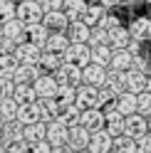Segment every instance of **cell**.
Segmentation results:
<instances>
[{
    "mask_svg": "<svg viewBox=\"0 0 151 153\" xmlns=\"http://www.w3.org/2000/svg\"><path fill=\"white\" fill-rule=\"evenodd\" d=\"M89 45H109V30H104V27H92V37H89Z\"/></svg>",
    "mask_w": 151,
    "mask_h": 153,
    "instance_id": "f35d334b",
    "label": "cell"
},
{
    "mask_svg": "<svg viewBox=\"0 0 151 153\" xmlns=\"http://www.w3.org/2000/svg\"><path fill=\"white\" fill-rule=\"evenodd\" d=\"M146 119H149V133H151V116H146Z\"/></svg>",
    "mask_w": 151,
    "mask_h": 153,
    "instance_id": "11a10c76",
    "label": "cell"
},
{
    "mask_svg": "<svg viewBox=\"0 0 151 153\" xmlns=\"http://www.w3.org/2000/svg\"><path fill=\"white\" fill-rule=\"evenodd\" d=\"M17 67H20V59L15 57V52L0 54V79H13Z\"/></svg>",
    "mask_w": 151,
    "mask_h": 153,
    "instance_id": "83f0119b",
    "label": "cell"
},
{
    "mask_svg": "<svg viewBox=\"0 0 151 153\" xmlns=\"http://www.w3.org/2000/svg\"><path fill=\"white\" fill-rule=\"evenodd\" d=\"M131 64H134V54H131L129 50H114V54H111V64L109 69H119V72H129Z\"/></svg>",
    "mask_w": 151,
    "mask_h": 153,
    "instance_id": "484cf974",
    "label": "cell"
},
{
    "mask_svg": "<svg viewBox=\"0 0 151 153\" xmlns=\"http://www.w3.org/2000/svg\"><path fill=\"white\" fill-rule=\"evenodd\" d=\"M17 111H20V104H17L15 97L0 99V119H3V121H15L17 119Z\"/></svg>",
    "mask_w": 151,
    "mask_h": 153,
    "instance_id": "1f68e13d",
    "label": "cell"
},
{
    "mask_svg": "<svg viewBox=\"0 0 151 153\" xmlns=\"http://www.w3.org/2000/svg\"><path fill=\"white\" fill-rule=\"evenodd\" d=\"M50 35H52V30L47 27L45 22H35V25H27V37L35 42V45H40L42 50H45V45H47V40H50Z\"/></svg>",
    "mask_w": 151,
    "mask_h": 153,
    "instance_id": "7402d4cb",
    "label": "cell"
},
{
    "mask_svg": "<svg viewBox=\"0 0 151 153\" xmlns=\"http://www.w3.org/2000/svg\"><path fill=\"white\" fill-rule=\"evenodd\" d=\"M15 99H17V104L37 101V91H35L32 84H17V89H15Z\"/></svg>",
    "mask_w": 151,
    "mask_h": 153,
    "instance_id": "8d00e7d4",
    "label": "cell"
},
{
    "mask_svg": "<svg viewBox=\"0 0 151 153\" xmlns=\"http://www.w3.org/2000/svg\"><path fill=\"white\" fill-rule=\"evenodd\" d=\"M37 3H40V7L45 13H50V10H62L64 0H37Z\"/></svg>",
    "mask_w": 151,
    "mask_h": 153,
    "instance_id": "bcb514c9",
    "label": "cell"
},
{
    "mask_svg": "<svg viewBox=\"0 0 151 153\" xmlns=\"http://www.w3.org/2000/svg\"><path fill=\"white\" fill-rule=\"evenodd\" d=\"M0 35H3V22H0Z\"/></svg>",
    "mask_w": 151,
    "mask_h": 153,
    "instance_id": "680465c9",
    "label": "cell"
},
{
    "mask_svg": "<svg viewBox=\"0 0 151 153\" xmlns=\"http://www.w3.org/2000/svg\"><path fill=\"white\" fill-rule=\"evenodd\" d=\"M42 47L40 45H35L32 40H25L17 45V50H15V57L20 59L22 64H40V57H42Z\"/></svg>",
    "mask_w": 151,
    "mask_h": 153,
    "instance_id": "277c9868",
    "label": "cell"
},
{
    "mask_svg": "<svg viewBox=\"0 0 151 153\" xmlns=\"http://www.w3.org/2000/svg\"><path fill=\"white\" fill-rule=\"evenodd\" d=\"M99 3L104 5V7H117V5L121 3V0H99Z\"/></svg>",
    "mask_w": 151,
    "mask_h": 153,
    "instance_id": "f907efd6",
    "label": "cell"
},
{
    "mask_svg": "<svg viewBox=\"0 0 151 153\" xmlns=\"http://www.w3.org/2000/svg\"><path fill=\"white\" fill-rule=\"evenodd\" d=\"M126 89L141 94V91H151V74L149 72H139V69H129L126 72Z\"/></svg>",
    "mask_w": 151,
    "mask_h": 153,
    "instance_id": "5b68a950",
    "label": "cell"
},
{
    "mask_svg": "<svg viewBox=\"0 0 151 153\" xmlns=\"http://www.w3.org/2000/svg\"><path fill=\"white\" fill-rule=\"evenodd\" d=\"M77 153H92V151H89V148H82V151H77Z\"/></svg>",
    "mask_w": 151,
    "mask_h": 153,
    "instance_id": "db71d44e",
    "label": "cell"
},
{
    "mask_svg": "<svg viewBox=\"0 0 151 153\" xmlns=\"http://www.w3.org/2000/svg\"><path fill=\"white\" fill-rule=\"evenodd\" d=\"M72 42H70V35L67 32H52L50 35V40H47V45H45V50H50V52H64L70 47Z\"/></svg>",
    "mask_w": 151,
    "mask_h": 153,
    "instance_id": "f546056e",
    "label": "cell"
},
{
    "mask_svg": "<svg viewBox=\"0 0 151 153\" xmlns=\"http://www.w3.org/2000/svg\"><path fill=\"white\" fill-rule=\"evenodd\" d=\"M52 153H77V151H74L70 143H62V146H55V148H52Z\"/></svg>",
    "mask_w": 151,
    "mask_h": 153,
    "instance_id": "681fc988",
    "label": "cell"
},
{
    "mask_svg": "<svg viewBox=\"0 0 151 153\" xmlns=\"http://www.w3.org/2000/svg\"><path fill=\"white\" fill-rule=\"evenodd\" d=\"M0 153H7V146H5V143H0Z\"/></svg>",
    "mask_w": 151,
    "mask_h": 153,
    "instance_id": "f5cc1de1",
    "label": "cell"
},
{
    "mask_svg": "<svg viewBox=\"0 0 151 153\" xmlns=\"http://www.w3.org/2000/svg\"><path fill=\"white\" fill-rule=\"evenodd\" d=\"M47 138V121H35V123H25V141L37 143V141H45Z\"/></svg>",
    "mask_w": 151,
    "mask_h": 153,
    "instance_id": "603a6c76",
    "label": "cell"
},
{
    "mask_svg": "<svg viewBox=\"0 0 151 153\" xmlns=\"http://www.w3.org/2000/svg\"><path fill=\"white\" fill-rule=\"evenodd\" d=\"M79 123L94 133V131H99V128H107V116H104V111H99V106L82 109V121Z\"/></svg>",
    "mask_w": 151,
    "mask_h": 153,
    "instance_id": "30bf717a",
    "label": "cell"
},
{
    "mask_svg": "<svg viewBox=\"0 0 151 153\" xmlns=\"http://www.w3.org/2000/svg\"><path fill=\"white\" fill-rule=\"evenodd\" d=\"M149 74H151V59H149Z\"/></svg>",
    "mask_w": 151,
    "mask_h": 153,
    "instance_id": "9f6ffc18",
    "label": "cell"
},
{
    "mask_svg": "<svg viewBox=\"0 0 151 153\" xmlns=\"http://www.w3.org/2000/svg\"><path fill=\"white\" fill-rule=\"evenodd\" d=\"M77 104H79L82 109H94V106H99V87L82 82L79 87H77Z\"/></svg>",
    "mask_w": 151,
    "mask_h": 153,
    "instance_id": "52a82bcc",
    "label": "cell"
},
{
    "mask_svg": "<svg viewBox=\"0 0 151 153\" xmlns=\"http://www.w3.org/2000/svg\"><path fill=\"white\" fill-rule=\"evenodd\" d=\"M62 123H67V126H79L82 121V106L79 104H67V106H60V116H57Z\"/></svg>",
    "mask_w": 151,
    "mask_h": 153,
    "instance_id": "44dd1931",
    "label": "cell"
},
{
    "mask_svg": "<svg viewBox=\"0 0 151 153\" xmlns=\"http://www.w3.org/2000/svg\"><path fill=\"white\" fill-rule=\"evenodd\" d=\"M47 141L55 146H62V143H70V126L67 123H62L60 119H55L47 123Z\"/></svg>",
    "mask_w": 151,
    "mask_h": 153,
    "instance_id": "9c48e42d",
    "label": "cell"
},
{
    "mask_svg": "<svg viewBox=\"0 0 151 153\" xmlns=\"http://www.w3.org/2000/svg\"><path fill=\"white\" fill-rule=\"evenodd\" d=\"M139 114L151 116V91H141L139 94Z\"/></svg>",
    "mask_w": 151,
    "mask_h": 153,
    "instance_id": "60d3db41",
    "label": "cell"
},
{
    "mask_svg": "<svg viewBox=\"0 0 151 153\" xmlns=\"http://www.w3.org/2000/svg\"><path fill=\"white\" fill-rule=\"evenodd\" d=\"M67 35H70V42H89L92 37V27L84 22V20H74L67 27Z\"/></svg>",
    "mask_w": 151,
    "mask_h": 153,
    "instance_id": "d6986e66",
    "label": "cell"
},
{
    "mask_svg": "<svg viewBox=\"0 0 151 153\" xmlns=\"http://www.w3.org/2000/svg\"><path fill=\"white\" fill-rule=\"evenodd\" d=\"M111 153H136V138L126 136V133H121V136L114 138V148Z\"/></svg>",
    "mask_w": 151,
    "mask_h": 153,
    "instance_id": "e575fe53",
    "label": "cell"
},
{
    "mask_svg": "<svg viewBox=\"0 0 151 153\" xmlns=\"http://www.w3.org/2000/svg\"><path fill=\"white\" fill-rule=\"evenodd\" d=\"M131 69H139V72H149V59H144L141 54H134V64Z\"/></svg>",
    "mask_w": 151,
    "mask_h": 153,
    "instance_id": "c3c4849f",
    "label": "cell"
},
{
    "mask_svg": "<svg viewBox=\"0 0 151 153\" xmlns=\"http://www.w3.org/2000/svg\"><path fill=\"white\" fill-rule=\"evenodd\" d=\"M136 153H151V133L136 138Z\"/></svg>",
    "mask_w": 151,
    "mask_h": 153,
    "instance_id": "f6af8a7d",
    "label": "cell"
},
{
    "mask_svg": "<svg viewBox=\"0 0 151 153\" xmlns=\"http://www.w3.org/2000/svg\"><path fill=\"white\" fill-rule=\"evenodd\" d=\"M131 40H134V37H131L129 27H121V25H119L117 30L109 32V45H111V50H126Z\"/></svg>",
    "mask_w": 151,
    "mask_h": 153,
    "instance_id": "d4e9b609",
    "label": "cell"
},
{
    "mask_svg": "<svg viewBox=\"0 0 151 153\" xmlns=\"http://www.w3.org/2000/svg\"><path fill=\"white\" fill-rule=\"evenodd\" d=\"M15 3H17V5H20V3H25V0H15Z\"/></svg>",
    "mask_w": 151,
    "mask_h": 153,
    "instance_id": "6f0895ef",
    "label": "cell"
},
{
    "mask_svg": "<svg viewBox=\"0 0 151 153\" xmlns=\"http://www.w3.org/2000/svg\"><path fill=\"white\" fill-rule=\"evenodd\" d=\"M124 133L131 138H141L149 133V119L144 116V114H131V116H126V123H124Z\"/></svg>",
    "mask_w": 151,
    "mask_h": 153,
    "instance_id": "8992f818",
    "label": "cell"
},
{
    "mask_svg": "<svg viewBox=\"0 0 151 153\" xmlns=\"http://www.w3.org/2000/svg\"><path fill=\"white\" fill-rule=\"evenodd\" d=\"M40 101V114H42V121H55L60 116V101L55 97H47V99H37Z\"/></svg>",
    "mask_w": 151,
    "mask_h": 153,
    "instance_id": "f1b7e54d",
    "label": "cell"
},
{
    "mask_svg": "<svg viewBox=\"0 0 151 153\" xmlns=\"http://www.w3.org/2000/svg\"><path fill=\"white\" fill-rule=\"evenodd\" d=\"M119 25H121V22H119V17H117V15H109V13L104 15V20L99 22V27H104V30H109V32H111V30H117Z\"/></svg>",
    "mask_w": 151,
    "mask_h": 153,
    "instance_id": "7bdbcfd3",
    "label": "cell"
},
{
    "mask_svg": "<svg viewBox=\"0 0 151 153\" xmlns=\"http://www.w3.org/2000/svg\"><path fill=\"white\" fill-rule=\"evenodd\" d=\"M15 89H17V82L15 79H0V99L15 97Z\"/></svg>",
    "mask_w": 151,
    "mask_h": 153,
    "instance_id": "ab89813d",
    "label": "cell"
},
{
    "mask_svg": "<svg viewBox=\"0 0 151 153\" xmlns=\"http://www.w3.org/2000/svg\"><path fill=\"white\" fill-rule=\"evenodd\" d=\"M107 10H109V7H104V5H102L99 0H97V3H92V5H87V10H84V17H82V20L87 22L89 27H97V25H99L102 20H104V15H107Z\"/></svg>",
    "mask_w": 151,
    "mask_h": 153,
    "instance_id": "cb8c5ba5",
    "label": "cell"
},
{
    "mask_svg": "<svg viewBox=\"0 0 151 153\" xmlns=\"http://www.w3.org/2000/svg\"><path fill=\"white\" fill-rule=\"evenodd\" d=\"M114 106H117L121 114H124V116H131V114H136V111H139V94L124 89V91H121L119 97H117Z\"/></svg>",
    "mask_w": 151,
    "mask_h": 153,
    "instance_id": "5bb4252c",
    "label": "cell"
},
{
    "mask_svg": "<svg viewBox=\"0 0 151 153\" xmlns=\"http://www.w3.org/2000/svg\"><path fill=\"white\" fill-rule=\"evenodd\" d=\"M111 54H114L111 45H94L92 47V62H97L102 67H109L111 64Z\"/></svg>",
    "mask_w": 151,
    "mask_h": 153,
    "instance_id": "d6a6232c",
    "label": "cell"
},
{
    "mask_svg": "<svg viewBox=\"0 0 151 153\" xmlns=\"http://www.w3.org/2000/svg\"><path fill=\"white\" fill-rule=\"evenodd\" d=\"M60 106H67V104H77V87H72V84H60L57 89V97Z\"/></svg>",
    "mask_w": 151,
    "mask_h": 153,
    "instance_id": "d590c367",
    "label": "cell"
},
{
    "mask_svg": "<svg viewBox=\"0 0 151 153\" xmlns=\"http://www.w3.org/2000/svg\"><path fill=\"white\" fill-rule=\"evenodd\" d=\"M3 128H5V121H0V143H3Z\"/></svg>",
    "mask_w": 151,
    "mask_h": 153,
    "instance_id": "816d5d0a",
    "label": "cell"
},
{
    "mask_svg": "<svg viewBox=\"0 0 151 153\" xmlns=\"http://www.w3.org/2000/svg\"><path fill=\"white\" fill-rule=\"evenodd\" d=\"M17 119H20L22 123H35V121H42V114H40V101L20 104V111H17Z\"/></svg>",
    "mask_w": 151,
    "mask_h": 153,
    "instance_id": "4316f807",
    "label": "cell"
},
{
    "mask_svg": "<svg viewBox=\"0 0 151 153\" xmlns=\"http://www.w3.org/2000/svg\"><path fill=\"white\" fill-rule=\"evenodd\" d=\"M129 32H131V37L139 40V42L151 40V20H149V17H134L131 25H129Z\"/></svg>",
    "mask_w": 151,
    "mask_h": 153,
    "instance_id": "e0dca14e",
    "label": "cell"
},
{
    "mask_svg": "<svg viewBox=\"0 0 151 153\" xmlns=\"http://www.w3.org/2000/svg\"><path fill=\"white\" fill-rule=\"evenodd\" d=\"M111 148H114V136L107 128H99L92 133V141H89L92 153H111Z\"/></svg>",
    "mask_w": 151,
    "mask_h": 153,
    "instance_id": "8fae6325",
    "label": "cell"
},
{
    "mask_svg": "<svg viewBox=\"0 0 151 153\" xmlns=\"http://www.w3.org/2000/svg\"><path fill=\"white\" fill-rule=\"evenodd\" d=\"M107 72L109 67H102L97 62H89L87 67H82V74H84V82L87 84H94V87H102L107 82Z\"/></svg>",
    "mask_w": 151,
    "mask_h": 153,
    "instance_id": "9a60e30c",
    "label": "cell"
},
{
    "mask_svg": "<svg viewBox=\"0 0 151 153\" xmlns=\"http://www.w3.org/2000/svg\"><path fill=\"white\" fill-rule=\"evenodd\" d=\"M13 17H17V3L15 0H0V22L5 25Z\"/></svg>",
    "mask_w": 151,
    "mask_h": 153,
    "instance_id": "74e56055",
    "label": "cell"
},
{
    "mask_svg": "<svg viewBox=\"0 0 151 153\" xmlns=\"http://www.w3.org/2000/svg\"><path fill=\"white\" fill-rule=\"evenodd\" d=\"M42 22L50 27L52 32H67V27H70L72 20L67 17V13H64V10H50V13H45Z\"/></svg>",
    "mask_w": 151,
    "mask_h": 153,
    "instance_id": "4fadbf2b",
    "label": "cell"
},
{
    "mask_svg": "<svg viewBox=\"0 0 151 153\" xmlns=\"http://www.w3.org/2000/svg\"><path fill=\"white\" fill-rule=\"evenodd\" d=\"M25 138V123L20 119H15V121H5V128H3V143L7 146V143H13V141H20Z\"/></svg>",
    "mask_w": 151,
    "mask_h": 153,
    "instance_id": "ffe728a7",
    "label": "cell"
},
{
    "mask_svg": "<svg viewBox=\"0 0 151 153\" xmlns=\"http://www.w3.org/2000/svg\"><path fill=\"white\" fill-rule=\"evenodd\" d=\"M87 5H89V3H84V0H64L62 10L67 13V17L74 22V20H82V17H84V10H87Z\"/></svg>",
    "mask_w": 151,
    "mask_h": 153,
    "instance_id": "4dcf8cb0",
    "label": "cell"
},
{
    "mask_svg": "<svg viewBox=\"0 0 151 153\" xmlns=\"http://www.w3.org/2000/svg\"><path fill=\"white\" fill-rule=\"evenodd\" d=\"M146 3H149V5H151V0H146Z\"/></svg>",
    "mask_w": 151,
    "mask_h": 153,
    "instance_id": "91938a15",
    "label": "cell"
},
{
    "mask_svg": "<svg viewBox=\"0 0 151 153\" xmlns=\"http://www.w3.org/2000/svg\"><path fill=\"white\" fill-rule=\"evenodd\" d=\"M3 35L5 37H10L13 42H25V40H30L27 37V25L20 20V17H13V20H7L5 25H3Z\"/></svg>",
    "mask_w": 151,
    "mask_h": 153,
    "instance_id": "7c38bea8",
    "label": "cell"
},
{
    "mask_svg": "<svg viewBox=\"0 0 151 153\" xmlns=\"http://www.w3.org/2000/svg\"><path fill=\"white\" fill-rule=\"evenodd\" d=\"M15 50H17V42H13L5 35H0V54H7V52H15Z\"/></svg>",
    "mask_w": 151,
    "mask_h": 153,
    "instance_id": "ee69618b",
    "label": "cell"
},
{
    "mask_svg": "<svg viewBox=\"0 0 151 153\" xmlns=\"http://www.w3.org/2000/svg\"><path fill=\"white\" fill-rule=\"evenodd\" d=\"M40 69H42L40 64H22V62H20V67L15 69V76H13V79H15L17 84H35V79L40 76Z\"/></svg>",
    "mask_w": 151,
    "mask_h": 153,
    "instance_id": "ac0fdd59",
    "label": "cell"
},
{
    "mask_svg": "<svg viewBox=\"0 0 151 153\" xmlns=\"http://www.w3.org/2000/svg\"><path fill=\"white\" fill-rule=\"evenodd\" d=\"M35 91H37V99H47V97H57V89H60V82L55 79V74H40L35 79Z\"/></svg>",
    "mask_w": 151,
    "mask_h": 153,
    "instance_id": "ba28073f",
    "label": "cell"
},
{
    "mask_svg": "<svg viewBox=\"0 0 151 153\" xmlns=\"http://www.w3.org/2000/svg\"><path fill=\"white\" fill-rule=\"evenodd\" d=\"M64 64V57L60 52H50V50H45L42 57H40V67L47 72H55V69H60V67Z\"/></svg>",
    "mask_w": 151,
    "mask_h": 153,
    "instance_id": "836d02e7",
    "label": "cell"
},
{
    "mask_svg": "<svg viewBox=\"0 0 151 153\" xmlns=\"http://www.w3.org/2000/svg\"><path fill=\"white\" fill-rule=\"evenodd\" d=\"M89 141H92V131L84 128L82 123L79 126H72L70 128V146L74 151H82V148H89Z\"/></svg>",
    "mask_w": 151,
    "mask_h": 153,
    "instance_id": "2e32d148",
    "label": "cell"
},
{
    "mask_svg": "<svg viewBox=\"0 0 151 153\" xmlns=\"http://www.w3.org/2000/svg\"><path fill=\"white\" fill-rule=\"evenodd\" d=\"M55 79L60 84H72V87H79L84 82V74H82V67L79 64H72V62H64L60 69H55Z\"/></svg>",
    "mask_w": 151,
    "mask_h": 153,
    "instance_id": "7a4b0ae2",
    "label": "cell"
},
{
    "mask_svg": "<svg viewBox=\"0 0 151 153\" xmlns=\"http://www.w3.org/2000/svg\"><path fill=\"white\" fill-rule=\"evenodd\" d=\"M30 153H52V143L50 141H37V143H32L30 146Z\"/></svg>",
    "mask_w": 151,
    "mask_h": 153,
    "instance_id": "7dc6e473",
    "label": "cell"
},
{
    "mask_svg": "<svg viewBox=\"0 0 151 153\" xmlns=\"http://www.w3.org/2000/svg\"><path fill=\"white\" fill-rule=\"evenodd\" d=\"M62 57H64V62L87 67V64L92 62V45H89V42H72L67 50L62 52Z\"/></svg>",
    "mask_w": 151,
    "mask_h": 153,
    "instance_id": "6da1fadb",
    "label": "cell"
},
{
    "mask_svg": "<svg viewBox=\"0 0 151 153\" xmlns=\"http://www.w3.org/2000/svg\"><path fill=\"white\" fill-rule=\"evenodd\" d=\"M7 153H30V143L25 138L13 141V143H7Z\"/></svg>",
    "mask_w": 151,
    "mask_h": 153,
    "instance_id": "b9f144b4",
    "label": "cell"
},
{
    "mask_svg": "<svg viewBox=\"0 0 151 153\" xmlns=\"http://www.w3.org/2000/svg\"><path fill=\"white\" fill-rule=\"evenodd\" d=\"M17 17H20L25 25H35V22H42L45 10L40 7L37 0H25V3L17 5Z\"/></svg>",
    "mask_w": 151,
    "mask_h": 153,
    "instance_id": "3957f363",
    "label": "cell"
}]
</instances>
